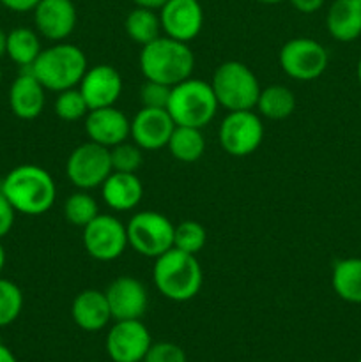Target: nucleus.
<instances>
[{"mask_svg": "<svg viewBox=\"0 0 361 362\" xmlns=\"http://www.w3.org/2000/svg\"><path fill=\"white\" fill-rule=\"evenodd\" d=\"M0 191L18 214L41 216L53 207L55 180L42 166L18 165L0 180Z\"/></svg>", "mask_w": 361, "mask_h": 362, "instance_id": "1", "label": "nucleus"}, {"mask_svg": "<svg viewBox=\"0 0 361 362\" xmlns=\"http://www.w3.org/2000/svg\"><path fill=\"white\" fill-rule=\"evenodd\" d=\"M138 62L145 80L173 87L191 78L195 55L188 42L159 35L152 42L142 46Z\"/></svg>", "mask_w": 361, "mask_h": 362, "instance_id": "2", "label": "nucleus"}, {"mask_svg": "<svg viewBox=\"0 0 361 362\" xmlns=\"http://www.w3.org/2000/svg\"><path fill=\"white\" fill-rule=\"evenodd\" d=\"M152 279L163 297L173 303H186L200 292L204 272L198 264L197 255L184 253L172 247L156 258Z\"/></svg>", "mask_w": 361, "mask_h": 362, "instance_id": "3", "label": "nucleus"}, {"mask_svg": "<svg viewBox=\"0 0 361 362\" xmlns=\"http://www.w3.org/2000/svg\"><path fill=\"white\" fill-rule=\"evenodd\" d=\"M87 69V57L81 48L64 41L41 49L35 62L28 67L46 90H53L57 94L78 87Z\"/></svg>", "mask_w": 361, "mask_h": 362, "instance_id": "4", "label": "nucleus"}, {"mask_svg": "<svg viewBox=\"0 0 361 362\" xmlns=\"http://www.w3.org/2000/svg\"><path fill=\"white\" fill-rule=\"evenodd\" d=\"M219 105L209 81L188 78L173 85L170 90L168 110L176 126H190L204 129L218 112Z\"/></svg>", "mask_w": 361, "mask_h": 362, "instance_id": "5", "label": "nucleus"}, {"mask_svg": "<svg viewBox=\"0 0 361 362\" xmlns=\"http://www.w3.org/2000/svg\"><path fill=\"white\" fill-rule=\"evenodd\" d=\"M209 83L218 105L223 106L227 112L253 110L262 90L253 71L246 64L237 60H227L219 64Z\"/></svg>", "mask_w": 361, "mask_h": 362, "instance_id": "6", "label": "nucleus"}, {"mask_svg": "<svg viewBox=\"0 0 361 362\" xmlns=\"http://www.w3.org/2000/svg\"><path fill=\"white\" fill-rule=\"evenodd\" d=\"M176 225L166 216L154 211L137 212L127 221V244L145 258H158L173 247Z\"/></svg>", "mask_w": 361, "mask_h": 362, "instance_id": "7", "label": "nucleus"}, {"mask_svg": "<svg viewBox=\"0 0 361 362\" xmlns=\"http://www.w3.org/2000/svg\"><path fill=\"white\" fill-rule=\"evenodd\" d=\"M280 67L289 78L310 81L321 76L329 62L328 49L310 37L289 39L280 49Z\"/></svg>", "mask_w": 361, "mask_h": 362, "instance_id": "8", "label": "nucleus"}, {"mask_svg": "<svg viewBox=\"0 0 361 362\" xmlns=\"http://www.w3.org/2000/svg\"><path fill=\"white\" fill-rule=\"evenodd\" d=\"M223 151L234 158H246L260 147L264 140V124L251 110L229 112L218 131Z\"/></svg>", "mask_w": 361, "mask_h": 362, "instance_id": "9", "label": "nucleus"}, {"mask_svg": "<svg viewBox=\"0 0 361 362\" xmlns=\"http://www.w3.org/2000/svg\"><path fill=\"white\" fill-rule=\"evenodd\" d=\"M112 172L110 148L91 140L73 148L66 163L67 179L81 191L101 187V184Z\"/></svg>", "mask_w": 361, "mask_h": 362, "instance_id": "10", "label": "nucleus"}, {"mask_svg": "<svg viewBox=\"0 0 361 362\" xmlns=\"http://www.w3.org/2000/svg\"><path fill=\"white\" fill-rule=\"evenodd\" d=\"M84 247L98 262L117 260L126 251V225L115 216L98 214L87 226H84Z\"/></svg>", "mask_w": 361, "mask_h": 362, "instance_id": "11", "label": "nucleus"}, {"mask_svg": "<svg viewBox=\"0 0 361 362\" xmlns=\"http://www.w3.org/2000/svg\"><path fill=\"white\" fill-rule=\"evenodd\" d=\"M152 345L142 320H115L106 336V354L113 362H142Z\"/></svg>", "mask_w": 361, "mask_h": 362, "instance_id": "12", "label": "nucleus"}, {"mask_svg": "<svg viewBox=\"0 0 361 362\" xmlns=\"http://www.w3.org/2000/svg\"><path fill=\"white\" fill-rule=\"evenodd\" d=\"M158 14L163 34L188 45L204 27V9L198 0H168Z\"/></svg>", "mask_w": 361, "mask_h": 362, "instance_id": "13", "label": "nucleus"}, {"mask_svg": "<svg viewBox=\"0 0 361 362\" xmlns=\"http://www.w3.org/2000/svg\"><path fill=\"white\" fill-rule=\"evenodd\" d=\"M113 320H142L149 306L147 288L133 276H119L105 290Z\"/></svg>", "mask_w": 361, "mask_h": 362, "instance_id": "14", "label": "nucleus"}, {"mask_svg": "<svg viewBox=\"0 0 361 362\" xmlns=\"http://www.w3.org/2000/svg\"><path fill=\"white\" fill-rule=\"evenodd\" d=\"M32 14L38 34L53 42L69 37L78 21L73 0H39Z\"/></svg>", "mask_w": 361, "mask_h": 362, "instance_id": "15", "label": "nucleus"}, {"mask_svg": "<svg viewBox=\"0 0 361 362\" xmlns=\"http://www.w3.org/2000/svg\"><path fill=\"white\" fill-rule=\"evenodd\" d=\"M176 122L170 117L168 110L144 108L138 110L131 119L130 136L142 151H159L166 147Z\"/></svg>", "mask_w": 361, "mask_h": 362, "instance_id": "16", "label": "nucleus"}, {"mask_svg": "<svg viewBox=\"0 0 361 362\" xmlns=\"http://www.w3.org/2000/svg\"><path fill=\"white\" fill-rule=\"evenodd\" d=\"M78 88L87 101L88 110L115 106L122 94V78L113 66L99 64L85 71Z\"/></svg>", "mask_w": 361, "mask_h": 362, "instance_id": "17", "label": "nucleus"}, {"mask_svg": "<svg viewBox=\"0 0 361 362\" xmlns=\"http://www.w3.org/2000/svg\"><path fill=\"white\" fill-rule=\"evenodd\" d=\"M131 120L115 106L88 110L85 115V133L94 144L112 148L130 138Z\"/></svg>", "mask_w": 361, "mask_h": 362, "instance_id": "18", "label": "nucleus"}, {"mask_svg": "<svg viewBox=\"0 0 361 362\" xmlns=\"http://www.w3.org/2000/svg\"><path fill=\"white\" fill-rule=\"evenodd\" d=\"M46 105V88L28 69L14 78L9 88L11 112L21 120H34L42 113Z\"/></svg>", "mask_w": 361, "mask_h": 362, "instance_id": "19", "label": "nucleus"}, {"mask_svg": "<svg viewBox=\"0 0 361 362\" xmlns=\"http://www.w3.org/2000/svg\"><path fill=\"white\" fill-rule=\"evenodd\" d=\"M71 317L74 324L87 332H98L112 320L105 292L94 288L81 290L71 304Z\"/></svg>", "mask_w": 361, "mask_h": 362, "instance_id": "20", "label": "nucleus"}, {"mask_svg": "<svg viewBox=\"0 0 361 362\" xmlns=\"http://www.w3.org/2000/svg\"><path fill=\"white\" fill-rule=\"evenodd\" d=\"M101 197L112 211L127 212L142 202L144 186L137 173L112 172L101 184Z\"/></svg>", "mask_w": 361, "mask_h": 362, "instance_id": "21", "label": "nucleus"}, {"mask_svg": "<svg viewBox=\"0 0 361 362\" xmlns=\"http://www.w3.org/2000/svg\"><path fill=\"white\" fill-rule=\"evenodd\" d=\"M326 27L336 41H356L361 35V4L357 0H333L326 14Z\"/></svg>", "mask_w": 361, "mask_h": 362, "instance_id": "22", "label": "nucleus"}, {"mask_svg": "<svg viewBox=\"0 0 361 362\" xmlns=\"http://www.w3.org/2000/svg\"><path fill=\"white\" fill-rule=\"evenodd\" d=\"M331 286L345 303L361 304V258H342L335 262Z\"/></svg>", "mask_w": 361, "mask_h": 362, "instance_id": "23", "label": "nucleus"}, {"mask_svg": "<svg viewBox=\"0 0 361 362\" xmlns=\"http://www.w3.org/2000/svg\"><path fill=\"white\" fill-rule=\"evenodd\" d=\"M41 39L38 30L28 27H16L7 32L6 55L21 69H28L41 53Z\"/></svg>", "mask_w": 361, "mask_h": 362, "instance_id": "24", "label": "nucleus"}, {"mask_svg": "<svg viewBox=\"0 0 361 362\" xmlns=\"http://www.w3.org/2000/svg\"><path fill=\"white\" fill-rule=\"evenodd\" d=\"M255 108L265 119L283 120L292 115L294 110H296V98L289 87L269 85L260 90Z\"/></svg>", "mask_w": 361, "mask_h": 362, "instance_id": "25", "label": "nucleus"}, {"mask_svg": "<svg viewBox=\"0 0 361 362\" xmlns=\"http://www.w3.org/2000/svg\"><path fill=\"white\" fill-rule=\"evenodd\" d=\"M166 147L177 161L195 163L204 156L205 138L198 127L176 126Z\"/></svg>", "mask_w": 361, "mask_h": 362, "instance_id": "26", "label": "nucleus"}, {"mask_svg": "<svg viewBox=\"0 0 361 362\" xmlns=\"http://www.w3.org/2000/svg\"><path fill=\"white\" fill-rule=\"evenodd\" d=\"M127 37L137 45L145 46L161 35V21L159 14L145 7H134L124 20Z\"/></svg>", "mask_w": 361, "mask_h": 362, "instance_id": "27", "label": "nucleus"}, {"mask_svg": "<svg viewBox=\"0 0 361 362\" xmlns=\"http://www.w3.org/2000/svg\"><path fill=\"white\" fill-rule=\"evenodd\" d=\"M99 214V205L87 191H76L64 204V218L73 226L84 228Z\"/></svg>", "mask_w": 361, "mask_h": 362, "instance_id": "28", "label": "nucleus"}, {"mask_svg": "<svg viewBox=\"0 0 361 362\" xmlns=\"http://www.w3.org/2000/svg\"><path fill=\"white\" fill-rule=\"evenodd\" d=\"M207 243V230L204 225L193 219L179 223L173 230V247L184 251V253L197 255L204 250Z\"/></svg>", "mask_w": 361, "mask_h": 362, "instance_id": "29", "label": "nucleus"}, {"mask_svg": "<svg viewBox=\"0 0 361 362\" xmlns=\"http://www.w3.org/2000/svg\"><path fill=\"white\" fill-rule=\"evenodd\" d=\"M23 310V293L14 281L0 278V327L18 320Z\"/></svg>", "mask_w": 361, "mask_h": 362, "instance_id": "30", "label": "nucleus"}, {"mask_svg": "<svg viewBox=\"0 0 361 362\" xmlns=\"http://www.w3.org/2000/svg\"><path fill=\"white\" fill-rule=\"evenodd\" d=\"M55 113L60 120H66V122H76V120L85 119V115L88 113V105L81 95L80 88L73 87L59 92L55 99Z\"/></svg>", "mask_w": 361, "mask_h": 362, "instance_id": "31", "label": "nucleus"}, {"mask_svg": "<svg viewBox=\"0 0 361 362\" xmlns=\"http://www.w3.org/2000/svg\"><path fill=\"white\" fill-rule=\"evenodd\" d=\"M110 161H112L113 172L137 173L144 163L142 148L134 141H122L110 148Z\"/></svg>", "mask_w": 361, "mask_h": 362, "instance_id": "32", "label": "nucleus"}, {"mask_svg": "<svg viewBox=\"0 0 361 362\" xmlns=\"http://www.w3.org/2000/svg\"><path fill=\"white\" fill-rule=\"evenodd\" d=\"M170 90H172V87H168V85L145 80V83L142 85L140 88L142 106H144V108L166 110L170 99Z\"/></svg>", "mask_w": 361, "mask_h": 362, "instance_id": "33", "label": "nucleus"}, {"mask_svg": "<svg viewBox=\"0 0 361 362\" xmlns=\"http://www.w3.org/2000/svg\"><path fill=\"white\" fill-rule=\"evenodd\" d=\"M142 362H188L186 354L179 345L170 341L152 343Z\"/></svg>", "mask_w": 361, "mask_h": 362, "instance_id": "34", "label": "nucleus"}, {"mask_svg": "<svg viewBox=\"0 0 361 362\" xmlns=\"http://www.w3.org/2000/svg\"><path fill=\"white\" fill-rule=\"evenodd\" d=\"M18 212L14 211V207L11 205V202L7 200L6 194L0 191V240L11 232L14 225V218H16Z\"/></svg>", "mask_w": 361, "mask_h": 362, "instance_id": "35", "label": "nucleus"}, {"mask_svg": "<svg viewBox=\"0 0 361 362\" xmlns=\"http://www.w3.org/2000/svg\"><path fill=\"white\" fill-rule=\"evenodd\" d=\"M290 6L301 14H314L322 9L326 0H289Z\"/></svg>", "mask_w": 361, "mask_h": 362, "instance_id": "36", "label": "nucleus"}, {"mask_svg": "<svg viewBox=\"0 0 361 362\" xmlns=\"http://www.w3.org/2000/svg\"><path fill=\"white\" fill-rule=\"evenodd\" d=\"M38 4L39 0H0V6L13 13H28V11H34Z\"/></svg>", "mask_w": 361, "mask_h": 362, "instance_id": "37", "label": "nucleus"}, {"mask_svg": "<svg viewBox=\"0 0 361 362\" xmlns=\"http://www.w3.org/2000/svg\"><path fill=\"white\" fill-rule=\"evenodd\" d=\"M137 7H145V9H152V11H159L163 6H165L168 0H131Z\"/></svg>", "mask_w": 361, "mask_h": 362, "instance_id": "38", "label": "nucleus"}, {"mask_svg": "<svg viewBox=\"0 0 361 362\" xmlns=\"http://www.w3.org/2000/svg\"><path fill=\"white\" fill-rule=\"evenodd\" d=\"M0 362H18L14 354L11 352V349H7L4 343H0Z\"/></svg>", "mask_w": 361, "mask_h": 362, "instance_id": "39", "label": "nucleus"}, {"mask_svg": "<svg viewBox=\"0 0 361 362\" xmlns=\"http://www.w3.org/2000/svg\"><path fill=\"white\" fill-rule=\"evenodd\" d=\"M7 52V32L4 28H0V59L6 57Z\"/></svg>", "mask_w": 361, "mask_h": 362, "instance_id": "40", "label": "nucleus"}, {"mask_svg": "<svg viewBox=\"0 0 361 362\" xmlns=\"http://www.w3.org/2000/svg\"><path fill=\"white\" fill-rule=\"evenodd\" d=\"M4 265H6V250H4L2 243H0V274L4 271Z\"/></svg>", "mask_w": 361, "mask_h": 362, "instance_id": "41", "label": "nucleus"}, {"mask_svg": "<svg viewBox=\"0 0 361 362\" xmlns=\"http://www.w3.org/2000/svg\"><path fill=\"white\" fill-rule=\"evenodd\" d=\"M356 76H357V81H360V85H361V57H360V60H357V67H356Z\"/></svg>", "mask_w": 361, "mask_h": 362, "instance_id": "42", "label": "nucleus"}, {"mask_svg": "<svg viewBox=\"0 0 361 362\" xmlns=\"http://www.w3.org/2000/svg\"><path fill=\"white\" fill-rule=\"evenodd\" d=\"M260 4H280V2H285V0H257Z\"/></svg>", "mask_w": 361, "mask_h": 362, "instance_id": "43", "label": "nucleus"}, {"mask_svg": "<svg viewBox=\"0 0 361 362\" xmlns=\"http://www.w3.org/2000/svg\"><path fill=\"white\" fill-rule=\"evenodd\" d=\"M0 83H2V67H0Z\"/></svg>", "mask_w": 361, "mask_h": 362, "instance_id": "44", "label": "nucleus"}, {"mask_svg": "<svg viewBox=\"0 0 361 362\" xmlns=\"http://www.w3.org/2000/svg\"><path fill=\"white\" fill-rule=\"evenodd\" d=\"M360 108H361V101H360Z\"/></svg>", "mask_w": 361, "mask_h": 362, "instance_id": "45", "label": "nucleus"}, {"mask_svg": "<svg viewBox=\"0 0 361 362\" xmlns=\"http://www.w3.org/2000/svg\"><path fill=\"white\" fill-rule=\"evenodd\" d=\"M357 362H361V357H360V361H357Z\"/></svg>", "mask_w": 361, "mask_h": 362, "instance_id": "46", "label": "nucleus"}, {"mask_svg": "<svg viewBox=\"0 0 361 362\" xmlns=\"http://www.w3.org/2000/svg\"><path fill=\"white\" fill-rule=\"evenodd\" d=\"M357 2H360V4H361V0H357Z\"/></svg>", "mask_w": 361, "mask_h": 362, "instance_id": "47", "label": "nucleus"}]
</instances>
